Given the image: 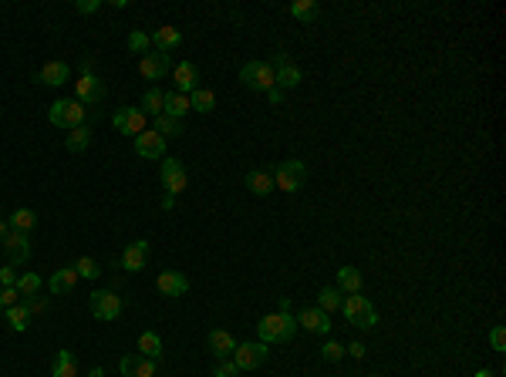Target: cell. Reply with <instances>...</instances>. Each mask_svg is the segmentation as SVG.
Masks as SVG:
<instances>
[{"label":"cell","mask_w":506,"mask_h":377,"mask_svg":"<svg viewBox=\"0 0 506 377\" xmlns=\"http://www.w3.org/2000/svg\"><path fill=\"white\" fill-rule=\"evenodd\" d=\"M256 334H260V343H287V340L297 334V317L291 310H277V313H267L263 320L256 323Z\"/></svg>","instance_id":"cell-1"},{"label":"cell","mask_w":506,"mask_h":377,"mask_svg":"<svg viewBox=\"0 0 506 377\" xmlns=\"http://www.w3.org/2000/svg\"><path fill=\"white\" fill-rule=\"evenodd\" d=\"M341 313H345V320H348L351 327H358V330H371V327H378V310H375V303H371L368 297H358V293L345 297Z\"/></svg>","instance_id":"cell-2"},{"label":"cell","mask_w":506,"mask_h":377,"mask_svg":"<svg viewBox=\"0 0 506 377\" xmlns=\"http://www.w3.org/2000/svg\"><path fill=\"white\" fill-rule=\"evenodd\" d=\"M85 114H88V108H81L78 98H61V101L51 105L48 121L58 125V128H81V125H85Z\"/></svg>","instance_id":"cell-3"},{"label":"cell","mask_w":506,"mask_h":377,"mask_svg":"<svg viewBox=\"0 0 506 377\" xmlns=\"http://www.w3.org/2000/svg\"><path fill=\"white\" fill-rule=\"evenodd\" d=\"M304 182H308V165L301 158H287L273 169V188H280V192H297V188H304Z\"/></svg>","instance_id":"cell-4"},{"label":"cell","mask_w":506,"mask_h":377,"mask_svg":"<svg viewBox=\"0 0 506 377\" xmlns=\"http://www.w3.org/2000/svg\"><path fill=\"white\" fill-rule=\"evenodd\" d=\"M240 81L250 91H270V88H277V75H273L270 61H247L240 68Z\"/></svg>","instance_id":"cell-5"},{"label":"cell","mask_w":506,"mask_h":377,"mask_svg":"<svg viewBox=\"0 0 506 377\" xmlns=\"http://www.w3.org/2000/svg\"><path fill=\"white\" fill-rule=\"evenodd\" d=\"M159 179H162V188H166V195H179V192H186L189 186V175L182 169V162L179 158H162V165H159Z\"/></svg>","instance_id":"cell-6"},{"label":"cell","mask_w":506,"mask_h":377,"mask_svg":"<svg viewBox=\"0 0 506 377\" xmlns=\"http://www.w3.org/2000/svg\"><path fill=\"white\" fill-rule=\"evenodd\" d=\"M88 306H92V317H95V320L112 323L118 313H122V297L112 293V290H95V293L88 297Z\"/></svg>","instance_id":"cell-7"},{"label":"cell","mask_w":506,"mask_h":377,"mask_svg":"<svg viewBox=\"0 0 506 377\" xmlns=\"http://www.w3.org/2000/svg\"><path fill=\"white\" fill-rule=\"evenodd\" d=\"M267 357H270V347L260 343V340H250V343H236V350H233V357L230 360H233L240 371H256Z\"/></svg>","instance_id":"cell-8"},{"label":"cell","mask_w":506,"mask_h":377,"mask_svg":"<svg viewBox=\"0 0 506 377\" xmlns=\"http://www.w3.org/2000/svg\"><path fill=\"white\" fill-rule=\"evenodd\" d=\"M270 68H273V75H277V88H280V91H284V88H297V84L304 81V71L287 57V51H277V54L270 57Z\"/></svg>","instance_id":"cell-9"},{"label":"cell","mask_w":506,"mask_h":377,"mask_svg":"<svg viewBox=\"0 0 506 377\" xmlns=\"http://www.w3.org/2000/svg\"><path fill=\"white\" fill-rule=\"evenodd\" d=\"M0 246L7 249V256H10V266H20L31 260V239H27V232H17V229H10L3 239H0Z\"/></svg>","instance_id":"cell-10"},{"label":"cell","mask_w":506,"mask_h":377,"mask_svg":"<svg viewBox=\"0 0 506 377\" xmlns=\"http://www.w3.org/2000/svg\"><path fill=\"white\" fill-rule=\"evenodd\" d=\"M166 71H173V61H169V54H162V51H149V54H142V61H138V75L145 77V81H162Z\"/></svg>","instance_id":"cell-11"},{"label":"cell","mask_w":506,"mask_h":377,"mask_svg":"<svg viewBox=\"0 0 506 377\" xmlns=\"http://www.w3.org/2000/svg\"><path fill=\"white\" fill-rule=\"evenodd\" d=\"M297 327H304L308 334H317V337H328V330H331V317H328L321 306H308V310L297 313Z\"/></svg>","instance_id":"cell-12"},{"label":"cell","mask_w":506,"mask_h":377,"mask_svg":"<svg viewBox=\"0 0 506 377\" xmlns=\"http://www.w3.org/2000/svg\"><path fill=\"white\" fill-rule=\"evenodd\" d=\"M118 371H122V377H156L159 364L142 357V354H125V357L118 360Z\"/></svg>","instance_id":"cell-13"},{"label":"cell","mask_w":506,"mask_h":377,"mask_svg":"<svg viewBox=\"0 0 506 377\" xmlns=\"http://www.w3.org/2000/svg\"><path fill=\"white\" fill-rule=\"evenodd\" d=\"M136 151L142 155V158H152V162H162V158H166V138L145 128L142 135H136Z\"/></svg>","instance_id":"cell-14"},{"label":"cell","mask_w":506,"mask_h":377,"mask_svg":"<svg viewBox=\"0 0 506 377\" xmlns=\"http://www.w3.org/2000/svg\"><path fill=\"white\" fill-rule=\"evenodd\" d=\"M112 125H115L122 135H142L145 132V114L138 112V108H118L112 114Z\"/></svg>","instance_id":"cell-15"},{"label":"cell","mask_w":506,"mask_h":377,"mask_svg":"<svg viewBox=\"0 0 506 377\" xmlns=\"http://www.w3.org/2000/svg\"><path fill=\"white\" fill-rule=\"evenodd\" d=\"M75 94H78L81 105H98L105 98V81H98L95 75H81L75 81Z\"/></svg>","instance_id":"cell-16"},{"label":"cell","mask_w":506,"mask_h":377,"mask_svg":"<svg viewBox=\"0 0 506 377\" xmlns=\"http://www.w3.org/2000/svg\"><path fill=\"white\" fill-rule=\"evenodd\" d=\"M68 77H71V68H68L64 61H48L38 75H34V81H38V84H48V88H61Z\"/></svg>","instance_id":"cell-17"},{"label":"cell","mask_w":506,"mask_h":377,"mask_svg":"<svg viewBox=\"0 0 506 377\" xmlns=\"http://www.w3.org/2000/svg\"><path fill=\"white\" fill-rule=\"evenodd\" d=\"M173 81H175V91L179 94H193L196 88H199V68L189 64V61H182V64L173 68Z\"/></svg>","instance_id":"cell-18"},{"label":"cell","mask_w":506,"mask_h":377,"mask_svg":"<svg viewBox=\"0 0 506 377\" xmlns=\"http://www.w3.org/2000/svg\"><path fill=\"white\" fill-rule=\"evenodd\" d=\"M156 286H159L162 297H182V293L189 290V280H186L179 269H166V273H159Z\"/></svg>","instance_id":"cell-19"},{"label":"cell","mask_w":506,"mask_h":377,"mask_svg":"<svg viewBox=\"0 0 506 377\" xmlns=\"http://www.w3.org/2000/svg\"><path fill=\"white\" fill-rule=\"evenodd\" d=\"M145 260H149V243L136 239L132 246H125V253H122V269L138 273V269H145Z\"/></svg>","instance_id":"cell-20"},{"label":"cell","mask_w":506,"mask_h":377,"mask_svg":"<svg viewBox=\"0 0 506 377\" xmlns=\"http://www.w3.org/2000/svg\"><path fill=\"white\" fill-rule=\"evenodd\" d=\"M75 286H78V273H75V266L55 269V276L48 280V290H51V297H68Z\"/></svg>","instance_id":"cell-21"},{"label":"cell","mask_w":506,"mask_h":377,"mask_svg":"<svg viewBox=\"0 0 506 377\" xmlns=\"http://www.w3.org/2000/svg\"><path fill=\"white\" fill-rule=\"evenodd\" d=\"M206 343H210V350H213L216 360L233 357V350H236V340H233V334H230V330H210Z\"/></svg>","instance_id":"cell-22"},{"label":"cell","mask_w":506,"mask_h":377,"mask_svg":"<svg viewBox=\"0 0 506 377\" xmlns=\"http://www.w3.org/2000/svg\"><path fill=\"white\" fill-rule=\"evenodd\" d=\"M361 269L358 266H341L338 269V280H334V286L345 293V297H351V293H361Z\"/></svg>","instance_id":"cell-23"},{"label":"cell","mask_w":506,"mask_h":377,"mask_svg":"<svg viewBox=\"0 0 506 377\" xmlns=\"http://www.w3.org/2000/svg\"><path fill=\"white\" fill-rule=\"evenodd\" d=\"M149 40H152V47H156V51L169 54V51H175V47L182 44V34H179L175 27H169V24H166V27H159V31H156V34H152Z\"/></svg>","instance_id":"cell-24"},{"label":"cell","mask_w":506,"mask_h":377,"mask_svg":"<svg viewBox=\"0 0 506 377\" xmlns=\"http://www.w3.org/2000/svg\"><path fill=\"white\" fill-rule=\"evenodd\" d=\"M247 188H250L253 195H270V192H273V172L250 169V172H247Z\"/></svg>","instance_id":"cell-25"},{"label":"cell","mask_w":506,"mask_h":377,"mask_svg":"<svg viewBox=\"0 0 506 377\" xmlns=\"http://www.w3.org/2000/svg\"><path fill=\"white\" fill-rule=\"evenodd\" d=\"M138 354L142 357H149V360H162V337H159L156 330H145L142 337H138Z\"/></svg>","instance_id":"cell-26"},{"label":"cell","mask_w":506,"mask_h":377,"mask_svg":"<svg viewBox=\"0 0 506 377\" xmlns=\"http://www.w3.org/2000/svg\"><path fill=\"white\" fill-rule=\"evenodd\" d=\"M162 112H166V91H162V88H149V91L142 94V114H145V118H149V114L159 118Z\"/></svg>","instance_id":"cell-27"},{"label":"cell","mask_w":506,"mask_h":377,"mask_svg":"<svg viewBox=\"0 0 506 377\" xmlns=\"http://www.w3.org/2000/svg\"><path fill=\"white\" fill-rule=\"evenodd\" d=\"M193 112V105H189V94H179V91H166V112L162 114H173V118H179V121H182V118H186V114Z\"/></svg>","instance_id":"cell-28"},{"label":"cell","mask_w":506,"mask_h":377,"mask_svg":"<svg viewBox=\"0 0 506 377\" xmlns=\"http://www.w3.org/2000/svg\"><path fill=\"white\" fill-rule=\"evenodd\" d=\"M51 374L55 377H81L78 374V360L71 350H58V357H55V367H51Z\"/></svg>","instance_id":"cell-29"},{"label":"cell","mask_w":506,"mask_h":377,"mask_svg":"<svg viewBox=\"0 0 506 377\" xmlns=\"http://www.w3.org/2000/svg\"><path fill=\"white\" fill-rule=\"evenodd\" d=\"M3 313H7V323H10L17 334H24V330L31 327V306H27V303H14V306L3 310Z\"/></svg>","instance_id":"cell-30"},{"label":"cell","mask_w":506,"mask_h":377,"mask_svg":"<svg viewBox=\"0 0 506 377\" xmlns=\"http://www.w3.org/2000/svg\"><path fill=\"white\" fill-rule=\"evenodd\" d=\"M341 303H345V293H341L338 286H324V290L317 293V306H321L324 313H334V310H341Z\"/></svg>","instance_id":"cell-31"},{"label":"cell","mask_w":506,"mask_h":377,"mask_svg":"<svg viewBox=\"0 0 506 377\" xmlns=\"http://www.w3.org/2000/svg\"><path fill=\"white\" fill-rule=\"evenodd\" d=\"M189 105H193V112L210 114L216 108V94L210 91V88H196V91L189 94Z\"/></svg>","instance_id":"cell-32"},{"label":"cell","mask_w":506,"mask_h":377,"mask_svg":"<svg viewBox=\"0 0 506 377\" xmlns=\"http://www.w3.org/2000/svg\"><path fill=\"white\" fill-rule=\"evenodd\" d=\"M152 132L162 135V138H179V135H182V121H179V118H173V114H159L156 128H152Z\"/></svg>","instance_id":"cell-33"},{"label":"cell","mask_w":506,"mask_h":377,"mask_svg":"<svg viewBox=\"0 0 506 377\" xmlns=\"http://www.w3.org/2000/svg\"><path fill=\"white\" fill-rule=\"evenodd\" d=\"M34 226H38V212L34 209H17L10 216V229H17V232H31Z\"/></svg>","instance_id":"cell-34"},{"label":"cell","mask_w":506,"mask_h":377,"mask_svg":"<svg viewBox=\"0 0 506 377\" xmlns=\"http://www.w3.org/2000/svg\"><path fill=\"white\" fill-rule=\"evenodd\" d=\"M287 10H291V17H297V20H317L321 17V10H317L314 0H294Z\"/></svg>","instance_id":"cell-35"},{"label":"cell","mask_w":506,"mask_h":377,"mask_svg":"<svg viewBox=\"0 0 506 377\" xmlns=\"http://www.w3.org/2000/svg\"><path fill=\"white\" fill-rule=\"evenodd\" d=\"M64 145H68V151H75V155L85 151L88 145H92V128H85V125H81V128H71V135H68Z\"/></svg>","instance_id":"cell-36"},{"label":"cell","mask_w":506,"mask_h":377,"mask_svg":"<svg viewBox=\"0 0 506 377\" xmlns=\"http://www.w3.org/2000/svg\"><path fill=\"white\" fill-rule=\"evenodd\" d=\"M14 286H17L20 297H27V300H31V297L41 290V276H38V273H24V276H17V283H14Z\"/></svg>","instance_id":"cell-37"},{"label":"cell","mask_w":506,"mask_h":377,"mask_svg":"<svg viewBox=\"0 0 506 377\" xmlns=\"http://www.w3.org/2000/svg\"><path fill=\"white\" fill-rule=\"evenodd\" d=\"M75 273L85 276V280H98V276H101V269H98V263L92 260V256H81L78 263H75Z\"/></svg>","instance_id":"cell-38"},{"label":"cell","mask_w":506,"mask_h":377,"mask_svg":"<svg viewBox=\"0 0 506 377\" xmlns=\"http://www.w3.org/2000/svg\"><path fill=\"white\" fill-rule=\"evenodd\" d=\"M321 357L338 364V360L345 357V343H338V340H324V347H321Z\"/></svg>","instance_id":"cell-39"},{"label":"cell","mask_w":506,"mask_h":377,"mask_svg":"<svg viewBox=\"0 0 506 377\" xmlns=\"http://www.w3.org/2000/svg\"><path fill=\"white\" fill-rule=\"evenodd\" d=\"M149 47H152L149 34H142V31H132V34H129V51H136V54H145Z\"/></svg>","instance_id":"cell-40"},{"label":"cell","mask_w":506,"mask_h":377,"mask_svg":"<svg viewBox=\"0 0 506 377\" xmlns=\"http://www.w3.org/2000/svg\"><path fill=\"white\" fill-rule=\"evenodd\" d=\"M14 303H20L17 286H0V310H10Z\"/></svg>","instance_id":"cell-41"},{"label":"cell","mask_w":506,"mask_h":377,"mask_svg":"<svg viewBox=\"0 0 506 377\" xmlns=\"http://www.w3.org/2000/svg\"><path fill=\"white\" fill-rule=\"evenodd\" d=\"M240 374V367H236L233 360L226 357V360H216V367H213V377H236Z\"/></svg>","instance_id":"cell-42"},{"label":"cell","mask_w":506,"mask_h":377,"mask_svg":"<svg viewBox=\"0 0 506 377\" xmlns=\"http://www.w3.org/2000/svg\"><path fill=\"white\" fill-rule=\"evenodd\" d=\"M489 347H493L496 354H503L506 350V330L503 327H493V330H489Z\"/></svg>","instance_id":"cell-43"},{"label":"cell","mask_w":506,"mask_h":377,"mask_svg":"<svg viewBox=\"0 0 506 377\" xmlns=\"http://www.w3.org/2000/svg\"><path fill=\"white\" fill-rule=\"evenodd\" d=\"M0 283H3V286H14V283H17V266H0Z\"/></svg>","instance_id":"cell-44"},{"label":"cell","mask_w":506,"mask_h":377,"mask_svg":"<svg viewBox=\"0 0 506 377\" xmlns=\"http://www.w3.org/2000/svg\"><path fill=\"white\" fill-rule=\"evenodd\" d=\"M75 10H78V14H95V10H101V0H78Z\"/></svg>","instance_id":"cell-45"},{"label":"cell","mask_w":506,"mask_h":377,"mask_svg":"<svg viewBox=\"0 0 506 377\" xmlns=\"http://www.w3.org/2000/svg\"><path fill=\"white\" fill-rule=\"evenodd\" d=\"M345 354H351L354 360H361L365 354H368V347H365L361 340H351V347H345Z\"/></svg>","instance_id":"cell-46"},{"label":"cell","mask_w":506,"mask_h":377,"mask_svg":"<svg viewBox=\"0 0 506 377\" xmlns=\"http://www.w3.org/2000/svg\"><path fill=\"white\" fill-rule=\"evenodd\" d=\"M267 94H270V101H273V105H280V101H284V91H280V88H270Z\"/></svg>","instance_id":"cell-47"},{"label":"cell","mask_w":506,"mask_h":377,"mask_svg":"<svg viewBox=\"0 0 506 377\" xmlns=\"http://www.w3.org/2000/svg\"><path fill=\"white\" fill-rule=\"evenodd\" d=\"M175 206V195H162V209H166V212H169V209Z\"/></svg>","instance_id":"cell-48"},{"label":"cell","mask_w":506,"mask_h":377,"mask_svg":"<svg viewBox=\"0 0 506 377\" xmlns=\"http://www.w3.org/2000/svg\"><path fill=\"white\" fill-rule=\"evenodd\" d=\"M7 232H10V223H7V219H0V239H3Z\"/></svg>","instance_id":"cell-49"},{"label":"cell","mask_w":506,"mask_h":377,"mask_svg":"<svg viewBox=\"0 0 506 377\" xmlns=\"http://www.w3.org/2000/svg\"><path fill=\"white\" fill-rule=\"evenodd\" d=\"M472 377H496V374H493V371H486V367H483V371H476V374H472Z\"/></svg>","instance_id":"cell-50"},{"label":"cell","mask_w":506,"mask_h":377,"mask_svg":"<svg viewBox=\"0 0 506 377\" xmlns=\"http://www.w3.org/2000/svg\"><path fill=\"white\" fill-rule=\"evenodd\" d=\"M88 377H105V371H101V367H92V374Z\"/></svg>","instance_id":"cell-51"},{"label":"cell","mask_w":506,"mask_h":377,"mask_svg":"<svg viewBox=\"0 0 506 377\" xmlns=\"http://www.w3.org/2000/svg\"><path fill=\"white\" fill-rule=\"evenodd\" d=\"M371 377H382V374H371Z\"/></svg>","instance_id":"cell-52"}]
</instances>
